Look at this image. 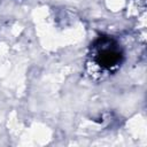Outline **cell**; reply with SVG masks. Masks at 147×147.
Listing matches in <instances>:
<instances>
[{
	"mask_svg": "<svg viewBox=\"0 0 147 147\" xmlns=\"http://www.w3.org/2000/svg\"><path fill=\"white\" fill-rule=\"evenodd\" d=\"M124 61V51L111 36H100L90 46L86 69L94 77L115 74Z\"/></svg>",
	"mask_w": 147,
	"mask_h": 147,
	"instance_id": "cell-1",
	"label": "cell"
}]
</instances>
